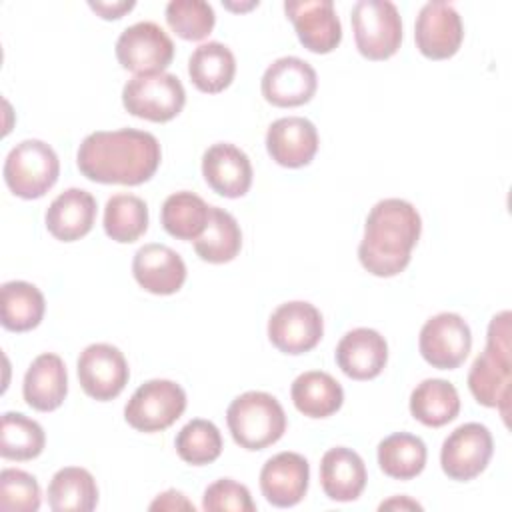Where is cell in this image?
<instances>
[{
  "mask_svg": "<svg viewBox=\"0 0 512 512\" xmlns=\"http://www.w3.org/2000/svg\"><path fill=\"white\" fill-rule=\"evenodd\" d=\"M226 422L234 442L246 450H264L286 432L282 404L272 394L260 390L236 396L226 410Z\"/></svg>",
  "mask_w": 512,
  "mask_h": 512,
  "instance_id": "277c9868",
  "label": "cell"
},
{
  "mask_svg": "<svg viewBox=\"0 0 512 512\" xmlns=\"http://www.w3.org/2000/svg\"><path fill=\"white\" fill-rule=\"evenodd\" d=\"M174 446L186 464L204 466L222 454V434L214 422L194 418L180 428Z\"/></svg>",
  "mask_w": 512,
  "mask_h": 512,
  "instance_id": "e575fe53",
  "label": "cell"
},
{
  "mask_svg": "<svg viewBox=\"0 0 512 512\" xmlns=\"http://www.w3.org/2000/svg\"><path fill=\"white\" fill-rule=\"evenodd\" d=\"M316 88V70L298 56H282L274 60L260 80L264 100L278 108H294L310 102Z\"/></svg>",
  "mask_w": 512,
  "mask_h": 512,
  "instance_id": "9a60e30c",
  "label": "cell"
},
{
  "mask_svg": "<svg viewBox=\"0 0 512 512\" xmlns=\"http://www.w3.org/2000/svg\"><path fill=\"white\" fill-rule=\"evenodd\" d=\"M192 84L206 94H218L228 88L236 74V58L222 42H204L188 58Z\"/></svg>",
  "mask_w": 512,
  "mask_h": 512,
  "instance_id": "484cf974",
  "label": "cell"
},
{
  "mask_svg": "<svg viewBox=\"0 0 512 512\" xmlns=\"http://www.w3.org/2000/svg\"><path fill=\"white\" fill-rule=\"evenodd\" d=\"M148 228V206L140 196L114 194L104 206V232L120 244L138 240Z\"/></svg>",
  "mask_w": 512,
  "mask_h": 512,
  "instance_id": "d6a6232c",
  "label": "cell"
},
{
  "mask_svg": "<svg viewBox=\"0 0 512 512\" xmlns=\"http://www.w3.org/2000/svg\"><path fill=\"white\" fill-rule=\"evenodd\" d=\"M418 348L430 366L440 370L458 368L472 348L470 326L460 314L440 312L424 322Z\"/></svg>",
  "mask_w": 512,
  "mask_h": 512,
  "instance_id": "8fae6325",
  "label": "cell"
},
{
  "mask_svg": "<svg viewBox=\"0 0 512 512\" xmlns=\"http://www.w3.org/2000/svg\"><path fill=\"white\" fill-rule=\"evenodd\" d=\"M426 444L408 432H394L378 444L380 470L394 480H412L426 466Z\"/></svg>",
  "mask_w": 512,
  "mask_h": 512,
  "instance_id": "1f68e13d",
  "label": "cell"
},
{
  "mask_svg": "<svg viewBox=\"0 0 512 512\" xmlns=\"http://www.w3.org/2000/svg\"><path fill=\"white\" fill-rule=\"evenodd\" d=\"M44 220L56 240H80L94 226L96 198L84 188H68L50 202Z\"/></svg>",
  "mask_w": 512,
  "mask_h": 512,
  "instance_id": "7402d4cb",
  "label": "cell"
},
{
  "mask_svg": "<svg viewBox=\"0 0 512 512\" xmlns=\"http://www.w3.org/2000/svg\"><path fill=\"white\" fill-rule=\"evenodd\" d=\"M46 434L42 426L22 412H4L0 428V454L6 460H32L42 454Z\"/></svg>",
  "mask_w": 512,
  "mask_h": 512,
  "instance_id": "836d02e7",
  "label": "cell"
},
{
  "mask_svg": "<svg viewBox=\"0 0 512 512\" xmlns=\"http://www.w3.org/2000/svg\"><path fill=\"white\" fill-rule=\"evenodd\" d=\"M460 412V396L452 382L442 378L422 380L410 394V414L424 426L440 428Z\"/></svg>",
  "mask_w": 512,
  "mask_h": 512,
  "instance_id": "4316f807",
  "label": "cell"
},
{
  "mask_svg": "<svg viewBox=\"0 0 512 512\" xmlns=\"http://www.w3.org/2000/svg\"><path fill=\"white\" fill-rule=\"evenodd\" d=\"M150 510H190L194 512V504L178 490H166L162 494H158L150 506Z\"/></svg>",
  "mask_w": 512,
  "mask_h": 512,
  "instance_id": "f35d334b",
  "label": "cell"
},
{
  "mask_svg": "<svg viewBox=\"0 0 512 512\" xmlns=\"http://www.w3.org/2000/svg\"><path fill=\"white\" fill-rule=\"evenodd\" d=\"M284 12L292 20L298 40L314 54L332 52L342 40V24L332 0H288Z\"/></svg>",
  "mask_w": 512,
  "mask_h": 512,
  "instance_id": "2e32d148",
  "label": "cell"
},
{
  "mask_svg": "<svg viewBox=\"0 0 512 512\" xmlns=\"http://www.w3.org/2000/svg\"><path fill=\"white\" fill-rule=\"evenodd\" d=\"M310 464L298 452H278L260 470L262 496L278 508L296 506L308 492Z\"/></svg>",
  "mask_w": 512,
  "mask_h": 512,
  "instance_id": "e0dca14e",
  "label": "cell"
},
{
  "mask_svg": "<svg viewBox=\"0 0 512 512\" xmlns=\"http://www.w3.org/2000/svg\"><path fill=\"white\" fill-rule=\"evenodd\" d=\"M324 334L320 310L304 300L280 304L268 320V338L284 354L310 352Z\"/></svg>",
  "mask_w": 512,
  "mask_h": 512,
  "instance_id": "7c38bea8",
  "label": "cell"
},
{
  "mask_svg": "<svg viewBox=\"0 0 512 512\" xmlns=\"http://www.w3.org/2000/svg\"><path fill=\"white\" fill-rule=\"evenodd\" d=\"M350 22L358 52L368 60H386L402 44V18L390 0H358Z\"/></svg>",
  "mask_w": 512,
  "mask_h": 512,
  "instance_id": "8992f818",
  "label": "cell"
},
{
  "mask_svg": "<svg viewBox=\"0 0 512 512\" xmlns=\"http://www.w3.org/2000/svg\"><path fill=\"white\" fill-rule=\"evenodd\" d=\"M202 508L206 512H254L256 504L244 484L232 478H220L204 490Z\"/></svg>",
  "mask_w": 512,
  "mask_h": 512,
  "instance_id": "74e56055",
  "label": "cell"
},
{
  "mask_svg": "<svg viewBox=\"0 0 512 512\" xmlns=\"http://www.w3.org/2000/svg\"><path fill=\"white\" fill-rule=\"evenodd\" d=\"M366 480V466L358 452L346 446H336L324 452L320 460V484L330 500H356L364 492Z\"/></svg>",
  "mask_w": 512,
  "mask_h": 512,
  "instance_id": "cb8c5ba5",
  "label": "cell"
},
{
  "mask_svg": "<svg viewBox=\"0 0 512 512\" xmlns=\"http://www.w3.org/2000/svg\"><path fill=\"white\" fill-rule=\"evenodd\" d=\"M88 6L100 14L104 20H116V18H122L126 12H130L136 2L134 0H114V2H108V0H90Z\"/></svg>",
  "mask_w": 512,
  "mask_h": 512,
  "instance_id": "ab89813d",
  "label": "cell"
},
{
  "mask_svg": "<svg viewBox=\"0 0 512 512\" xmlns=\"http://www.w3.org/2000/svg\"><path fill=\"white\" fill-rule=\"evenodd\" d=\"M44 294L30 282L10 280L0 288L2 326L12 332H28L44 318Z\"/></svg>",
  "mask_w": 512,
  "mask_h": 512,
  "instance_id": "83f0119b",
  "label": "cell"
},
{
  "mask_svg": "<svg viewBox=\"0 0 512 512\" xmlns=\"http://www.w3.org/2000/svg\"><path fill=\"white\" fill-rule=\"evenodd\" d=\"M68 394V372L62 358L44 352L32 360L24 374L22 396L26 404L38 412L56 410Z\"/></svg>",
  "mask_w": 512,
  "mask_h": 512,
  "instance_id": "603a6c76",
  "label": "cell"
},
{
  "mask_svg": "<svg viewBox=\"0 0 512 512\" xmlns=\"http://www.w3.org/2000/svg\"><path fill=\"white\" fill-rule=\"evenodd\" d=\"M116 58L134 74L164 72L174 58V42L162 26L150 20L124 28L116 40Z\"/></svg>",
  "mask_w": 512,
  "mask_h": 512,
  "instance_id": "9c48e42d",
  "label": "cell"
},
{
  "mask_svg": "<svg viewBox=\"0 0 512 512\" xmlns=\"http://www.w3.org/2000/svg\"><path fill=\"white\" fill-rule=\"evenodd\" d=\"M132 274L146 292L168 296L182 288L186 280V264L170 246L150 242L136 250L132 258Z\"/></svg>",
  "mask_w": 512,
  "mask_h": 512,
  "instance_id": "ac0fdd59",
  "label": "cell"
},
{
  "mask_svg": "<svg viewBox=\"0 0 512 512\" xmlns=\"http://www.w3.org/2000/svg\"><path fill=\"white\" fill-rule=\"evenodd\" d=\"M186 410V392L174 380L154 378L140 384L124 406L126 422L138 432H160Z\"/></svg>",
  "mask_w": 512,
  "mask_h": 512,
  "instance_id": "ba28073f",
  "label": "cell"
},
{
  "mask_svg": "<svg viewBox=\"0 0 512 512\" xmlns=\"http://www.w3.org/2000/svg\"><path fill=\"white\" fill-rule=\"evenodd\" d=\"M162 150L154 134L136 128L98 130L78 148V170L92 182L138 186L154 176Z\"/></svg>",
  "mask_w": 512,
  "mask_h": 512,
  "instance_id": "6da1fadb",
  "label": "cell"
},
{
  "mask_svg": "<svg viewBox=\"0 0 512 512\" xmlns=\"http://www.w3.org/2000/svg\"><path fill=\"white\" fill-rule=\"evenodd\" d=\"M510 312L492 316L486 332V346L470 366L468 388L474 400L486 408H498L508 424L510 380H512V326Z\"/></svg>",
  "mask_w": 512,
  "mask_h": 512,
  "instance_id": "3957f363",
  "label": "cell"
},
{
  "mask_svg": "<svg viewBox=\"0 0 512 512\" xmlns=\"http://www.w3.org/2000/svg\"><path fill=\"white\" fill-rule=\"evenodd\" d=\"M290 396L296 410L308 418H328L338 412L344 402L340 382L322 370H308L296 376Z\"/></svg>",
  "mask_w": 512,
  "mask_h": 512,
  "instance_id": "d4e9b609",
  "label": "cell"
},
{
  "mask_svg": "<svg viewBox=\"0 0 512 512\" xmlns=\"http://www.w3.org/2000/svg\"><path fill=\"white\" fill-rule=\"evenodd\" d=\"M0 508L4 512H36L40 508L38 480L18 468L0 472Z\"/></svg>",
  "mask_w": 512,
  "mask_h": 512,
  "instance_id": "8d00e7d4",
  "label": "cell"
},
{
  "mask_svg": "<svg viewBox=\"0 0 512 512\" xmlns=\"http://www.w3.org/2000/svg\"><path fill=\"white\" fill-rule=\"evenodd\" d=\"M122 104L136 118L168 122L182 112L186 92L180 78L170 72L136 74L122 88Z\"/></svg>",
  "mask_w": 512,
  "mask_h": 512,
  "instance_id": "52a82bcc",
  "label": "cell"
},
{
  "mask_svg": "<svg viewBox=\"0 0 512 512\" xmlns=\"http://www.w3.org/2000/svg\"><path fill=\"white\" fill-rule=\"evenodd\" d=\"M464 24L450 2H426L414 24V40L420 54L430 60H446L460 50Z\"/></svg>",
  "mask_w": 512,
  "mask_h": 512,
  "instance_id": "5bb4252c",
  "label": "cell"
},
{
  "mask_svg": "<svg viewBox=\"0 0 512 512\" xmlns=\"http://www.w3.org/2000/svg\"><path fill=\"white\" fill-rule=\"evenodd\" d=\"M166 22L180 38L196 42L212 32L216 14L204 0H170L166 4Z\"/></svg>",
  "mask_w": 512,
  "mask_h": 512,
  "instance_id": "d590c367",
  "label": "cell"
},
{
  "mask_svg": "<svg viewBox=\"0 0 512 512\" xmlns=\"http://www.w3.org/2000/svg\"><path fill=\"white\" fill-rule=\"evenodd\" d=\"M378 508L380 510H398V508L400 510H422V506L418 502L410 500L408 496H394V498L382 502Z\"/></svg>",
  "mask_w": 512,
  "mask_h": 512,
  "instance_id": "60d3db41",
  "label": "cell"
},
{
  "mask_svg": "<svg viewBox=\"0 0 512 512\" xmlns=\"http://www.w3.org/2000/svg\"><path fill=\"white\" fill-rule=\"evenodd\" d=\"M98 504L94 476L80 466L60 468L48 484V506L54 512H90Z\"/></svg>",
  "mask_w": 512,
  "mask_h": 512,
  "instance_id": "f1b7e54d",
  "label": "cell"
},
{
  "mask_svg": "<svg viewBox=\"0 0 512 512\" xmlns=\"http://www.w3.org/2000/svg\"><path fill=\"white\" fill-rule=\"evenodd\" d=\"M266 150L272 160L286 168H302L318 152V130L302 116L274 120L266 132Z\"/></svg>",
  "mask_w": 512,
  "mask_h": 512,
  "instance_id": "d6986e66",
  "label": "cell"
},
{
  "mask_svg": "<svg viewBox=\"0 0 512 512\" xmlns=\"http://www.w3.org/2000/svg\"><path fill=\"white\" fill-rule=\"evenodd\" d=\"M242 232L236 218L220 206H210V218L204 232L194 240L196 254L210 264H224L238 256Z\"/></svg>",
  "mask_w": 512,
  "mask_h": 512,
  "instance_id": "f546056e",
  "label": "cell"
},
{
  "mask_svg": "<svg viewBox=\"0 0 512 512\" xmlns=\"http://www.w3.org/2000/svg\"><path fill=\"white\" fill-rule=\"evenodd\" d=\"M420 232L422 218L408 200L384 198L366 216L358 260L374 276H396L410 264Z\"/></svg>",
  "mask_w": 512,
  "mask_h": 512,
  "instance_id": "7a4b0ae2",
  "label": "cell"
},
{
  "mask_svg": "<svg viewBox=\"0 0 512 512\" xmlns=\"http://www.w3.org/2000/svg\"><path fill=\"white\" fill-rule=\"evenodd\" d=\"M202 176L220 196L240 198L252 186V164L246 152L230 142L212 144L202 156Z\"/></svg>",
  "mask_w": 512,
  "mask_h": 512,
  "instance_id": "ffe728a7",
  "label": "cell"
},
{
  "mask_svg": "<svg viewBox=\"0 0 512 512\" xmlns=\"http://www.w3.org/2000/svg\"><path fill=\"white\" fill-rule=\"evenodd\" d=\"M76 370L82 390L98 402L116 398L130 378L124 354L106 342L86 346L78 356Z\"/></svg>",
  "mask_w": 512,
  "mask_h": 512,
  "instance_id": "4fadbf2b",
  "label": "cell"
},
{
  "mask_svg": "<svg viewBox=\"0 0 512 512\" xmlns=\"http://www.w3.org/2000/svg\"><path fill=\"white\" fill-rule=\"evenodd\" d=\"M210 218V206L194 192L180 190L170 194L160 210L164 230L178 240H196Z\"/></svg>",
  "mask_w": 512,
  "mask_h": 512,
  "instance_id": "4dcf8cb0",
  "label": "cell"
},
{
  "mask_svg": "<svg viewBox=\"0 0 512 512\" xmlns=\"http://www.w3.org/2000/svg\"><path fill=\"white\" fill-rule=\"evenodd\" d=\"M336 364L352 380L376 378L388 362V344L372 328H354L346 332L336 346Z\"/></svg>",
  "mask_w": 512,
  "mask_h": 512,
  "instance_id": "44dd1931",
  "label": "cell"
},
{
  "mask_svg": "<svg viewBox=\"0 0 512 512\" xmlns=\"http://www.w3.org/2000/svg\"><path fill=\"white\" fill-rule=\"evenodd\" d=\"M494 452L490 430L480 422H466L454 428L440 448V466L444 474L458 482L480 476Z\"/></svg>",
  "mask_w": 512,
  "mask_h": 512,
  "instance_id": "30bf717a",
  "label": "cell"
},
{
  "mask_svg": "<svg viewBox=\"0 0 512 512\" xmlns=\"http://www.w3.org/2000/svg\"><path fill=\"white\" fill-rule=\"evenodd\" d=\"M2 174L12 194L32 200L44 196L56 184L60 160L50 144L28 138L8 152Z\"/></svg>",
  "mask_w": 512,
  "mask_h": 512,
  "instance_id": "5b68a950",
  "label": "cell"
}]
</instances>
